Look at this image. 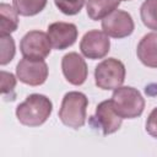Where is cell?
Here are the masks:
<instances>
[{"label":"cell","mask_w":157,"mask_h":157,"mask_svg":"<svg viewBox=\"0 0 157 157\" xmlns=\"http://www.w3.org/2000/svg\"><path fill=\"white\" fill-rule=\"evenodd\" d=\"M53 112L52 101L39 93H32L16 108V117L22 125L36 128L44 124Z\"/></svg>","instance_id":"6da1fadb"},{"label":"cell","mask_w":157,"mask_h":157,"mask_svg":"<svg viewBox=\"0 0 157 157\" xmlns=\"http://www.w3.org/2000/svg\"><path fill=\"white\" fill-rule=\"evenodd\" d=\"M88 98L85 93L71 91L67 92L61 102L59 109V118L61 123L71 129H80L86 123V110Z\"/></svg>","instance_id":"7a4b0ae2"},{"label":"cell","mask_w":157,"mask_h":157,"mask_svg":"<svg viewBox=\"0 0 157 157\" xmlns=\"http://www.w3.org/2000/svg\"><path fill=\"white\" fill-rule=\"evenodd\" d=\"M112 103L123 119H134L142 114L145 99L141 93L130 86H120L114 90Z\"/></svg>","instance_id":"3957f363"},{"label":"cell","mask_w":157,"mask_h":157,"mask_svg":"<svg viewBox=\"0 0 157 157\" xmlns=\"http://www.w3.org/2000/svg\"><path fill=\"white\" fill-rule=\"evenodd\" d=\"M125 80V66L115 59L108 58L102 60L94 69V82L101 90L109 91L120 87Z\"/></svg>","instance_id":"277c9868"},{"label":"cell","mask_w":157,"mask_h":157,"mask_svg":"<svg viewBox=\"0 0 157 157\" xmlns=\"http://www.w3.org/2000/svg\"><path fill=\"white\" fill-rule=\"evenodd\" d=\"M20 50L23 58L44 60L52 50V43L49 40L48 33H44L42 31L27 32L21 39Z\"/></svg>","instance_id":"5b68a950"},{"label":"cell","mask_w":157,"mask_h":157,"mask_svg":"<svg viewBox=\"0 0 157 157\" xmlns=\"http://www.w3.org/2000/svg\"><path fill=\"white\" fill-rule=\"evenodd\" d=\"M48 65L44 60L23 58L16 66L17 78L29 86H40L48 78Z\"/></svg>","instance_id":"8992f818"},{"label":"cell","mask_w":157,"mask_h":157,"mask_svg":"<svg viewBox=\"0 0 157 157\" xmlns=\"http://www.w3.org/2000/svg\"><path fill=\"white\" fill-rule=\"evenodd\" d=\"M123 118L117 113L112 99L101 102L96 107L94 115L91 117V124L94 128H99L103 135H110L118 131L121 126Z\"/></svg>","instance_id":"52a82bcc"},{"label":"cell","mask_w":157,"mask_h":157,"mask_svg":"<svg viewBox=\"0 0 157 157\" xmlns=\"http://www.w3.org/2000/svg\"><path fill=\"white\" fill-rule=\"evenodd\" d=\"M134 28L131 15L123 10H114L102 20L103 32L112 38H125L134 32Z\"/></svg>","instance_id":"ba28073f"},{"label":"cell","mask_w":157,"mask_h":157,"mask_svg":"<svg viewBox=\"0 0 157 157\" xmlns=\"http://www.w3.org/2000/svg\"><path fill=\"white\" fill-rule=\"evenodd\" d=\"M80 50L83 56L91 60L102 59L110 50L109 36L98 29L88 31L83 34L80 42Z\"/></svg>","instance_id":"9c48e42d"},{"label":"cell","mask_w":157,"mask_h":157,"mask_svg":"<svg viewBox=\"0 0 157 157\" xmlns=\"http://www.w3.org/2000/svg\"><path fill=\"white\" fill-rule=\"evenodd\" d=\"M48 37L52 47L58 50H64L71 47L77 39V27L70 22H53L48 26Z\"/></svg>","instance_id":"30bf717a"},{"label":"cell","mask_w":157,"mask_h":157,"mask_svg":"<svg viewBox=\"0 0 157 157\" xmlns=\"http://www.w3.org/2000/svg\"><path fill=\"white\" fill-rule=\"evenodd\" d=\"M61 70L66 81L74 86L82 85L88 74V69L83 58L75 52L67 53L61 59Z\"/></svg>","instance_id":"8fae6325"},{"label":"cell","mask_w":157,"mask_h":157,"mask_svg":"<svg viewBox=\"0 0 157 157\" xmlns=\"http://www.w3.org/2000/svg\"><path fill=\"white\" fill-rule=\"evenodd\" d=\"M139 60L147 67H157V32L147 33L137 44Z\"/></svg>","instance_id":"7c38bea8"},{"label":"cell","mask_w":157,"mask_h":157,"mask_svg":"<svg viewBox=\"0 0 157 157\" xmlns=\"http://www.w3.org/2000/svg\"><path fill=\"white\" fill-rule=\"evenodd\" d=\"M120 0H87L86 10L91 20H103L110 12L118 9Z\"/></svg>","instance_id":"4fadbf2b"},{"label":"cell","mask_w":157,"mask_h":157,"mask_svg":"<svg viewBox=\"0 0 157 157\" xmlns=\"http://www.w3.org/2000/svg\"><path fill=\"white\" fill-rule=\"evenodd\" d=\"M18 27V12L9 4H0V36L11 34Z\"/></svg>","instance_id":"5bb4252c"},{"label":"cell","mask_w":157,"mask_h":157,"mask_svg":"<svg viewBox=\"0 0 157 157\" xmlns=\"http://www.w3.org/2000/svg\"><path fill=\"white\" fill-rule=\"evenodd\" d=\"M142 23L157 32V0H145L140 7Z\"/></svg>","instance_id":"9a60e30c"},{"label":"cell","mask_w":157,"mask_h":157,"mask_svg":"<svg viewBox=\"0 0 157 157\" xmlns=\"http://www.w3.org/2000/svg\"><path fill=\"white\" fill-rule=\"evenodd\" d=\"M47 5V0H13V7L21 16H34Z\"/></svg>","instance_id":"2e32d148"},{"label":"cell","mask_w":157,"mask_h":157,"mask_svg":"<svg viewBox=\"0 0 157 157\" xmlns=\"http://www.w3.org/2000/svg\"><path fill=\"white\" fill-rule=\"evenodd\" d=\"M0 47H1L0 64L1 65H6V64H9L13 59L15 53H16L13 38L10 34L0 36Z\"/></svg>","instance_id":"e0dca14e"},{"label":"cell","mask_w":157,"mask_h":157,"mask_svg":"<svg viewBox=\"0 0 157 157\" xmlns=\"http://www.w3.org/2000/svg\"><path fill=\"white\" fill-rule=\"evenodd\" d=\"M86 0H54L55 6L65 15L72 16L81 11Z\"/></svg>","instance_id":"ac0fdd59"},{"label":"cell","mask_w":157,"mask_h":157,"mask_svg":"<svg viewBox=\"0 0 157 157\" xmlns=\"http://www.w3.org/2000/svg\"><path fill=\"white\" fill-rule=\"evenodd\" d=\"M16 87V77L11 72L1 71V92L4 97H10V101H13L16 97L15 93Z\"/></svg>","instance_id":"d6986e66"},{"label":"cell","mask_w":157,"mask_h":157,"mask_svg":"<svg viewBox=\"0 0 157 157\" xmlns=\"http://www.w3.org/2000/svg\"><path fill=\"white\" fill-rule=\"evenodd\" d=\"M146 131L155 139H157V107L152 109L146 120Z\"/></svg>","instance_id":"ffe728a7"},{"label":"cell","mask_w":157,"mask_h":157,"mask_svg":"<svg viewBox=\"0 0 157 157\" xmlns=\"http://www.w3.org/2000/svg\"><path fill=\"white\" fill-rule=\"evenodd\" d=\"M120 1H121V0H120ZM124 1H130V0H124Z\"/></svg>","instance_id":"44dd1931"}]
</instances>
